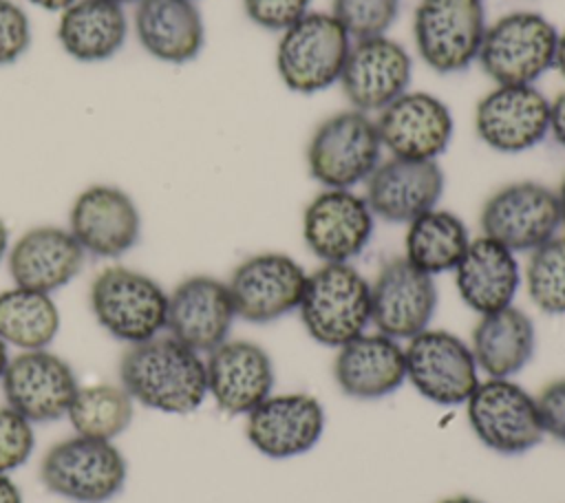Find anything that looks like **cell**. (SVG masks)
<instances>
[{
  "instance_id": "cell-22",
  "label": "cell",
  "mask_w": 565,
  "mask_h": 503,
  "mask_svg": "<svg viewBox=\"0 0 565 503\" xmlns=\"http://www.w3.org/2000/svg\"><path fill=\"white\" fill-rule=\"evenodd\" d=\"M207 395L225 415H247L265 402L276 382L269 353L252 340H225L205 360Z\"/></svg>"
},
{
  "instance_id": "cell-42",
  "label": "cell",
  "mask_w": 565,
  "mask_h": 503,
  "mask_svg": "<svg viewBox=\"0 0 565 503\" xmlns=\"http://www.w3.org/2000/svg\"><path fill=\"white\" fill-rule=\"evenodd\" d=\"M29 2L44 9V11H64L75 0H29Z\"/></svg>"
},
{
  "instance_id": "cell-45",
  "label": "cell",
  "mask_w": 565,
  "mask_h": 503,
  "mask_svg": "<svg viewBox=\"0 0 565 503\" xmlns=\"http://www.w3.org/2000/svg\"><path fill=\"white\" fill-rule=\"evenodd\" d=\"M7 364H9V351H7V342L0 338V379H2Z\"/></svg>"
},
{
  "instance_id": "cell-38",
  "label": "cell",
  "mask_w": 565,
  "mask_h": 503,
  "mask_svg": "<svg viewBox=\"0 0 565 503\" xmlns=\"http://www.w3.org/2000/svg\"><path fill=\"white\" fill-rule=\"evenodd\" d=\"M536 404L545 435L565 443V377L545 384Z\"/></svg>"
},
{
  "instance_id": "cell-11",
  "label": "cell",
  "mask_w": 565,
  "mask_h": 503,
  "mask_svg": "<svg viewBox=\"0 0 565 503\" xmlns=\"http://www.w3.org/2000/svg\"><path fill=\"white\" fill-rule=\"evenodd\" d=\"M307 276L305 267L282 252L247 256L225 280L236 318L252 324H269L298 311Z\"/></svg>"
},
{
  "instance_id": "cell-19",
  "label": "cell",
  "mask_w": 565,
  "mask_h": 503,
  "mask_svg": "<svg viewBox=\"0 0 565 503\" xmlns=\"http://www.w3.org/2000/svg\"><path fill=\"white\" fill-rule=\"evenodd\" d=\"M437 309L433 276L404 256L388 258L371 282V322L393 340H411L426 331Z\"/></svg>"
},
{
  "instance_id": "cell-25",
  "label": "cell",
  "mask_w": 565,
  "mask_h": 503,
  "mask_svg": "<svg viewBox=\"0 0 565 503\" xmlns=\"http://www.w3.org/2000/svg\"><path fill=\"white\" fill-rule=\"evenodd\" d=\"M333 379L351 399L373 402L388 397L406 382L404 346L380 331L362 333L338 349Z\"/></svg>"
},
{
  "instance_id": "cell-8",
  "label": "cell",
  "mask_w": 565,
  "mask_h": 503,
  "mask_svg": "<svg viewBox=\"0 0 565 503\" xmlns=\"http://www.w3.org/2000/svg\"><path fill=\"white\" fill-rule=\"evenodd\" d=\"M466 417L475 437L497 454H523L545 437L536 397L510 377L479 382L466 399Z\"/></svg>"
},
{
  "instance_id": "cell-3",
  "label": "cell",
  "mask_w": 565,
  "mask_h": 503,
  "mask_svg": "<svg viewBox=\"0 0 565 503\" xmlns=\"http://www.w3.org/2000/svg\"><path fill=\"white\" fill-rule=\"evenodd\" d=\"M88 304L97 324L124 344L146 342L166 329L168 293L139 269L104 267L90 282Z\"/></svg>"
},
{
  "instance_id": "cell-6",
  "label": "cell",
  "mask_w": 565,
  "mask_h": 503,
  "mask_svg": "<svg viewBox=\"0 0 565 503\" xmlns=\"http://www.w3.org/2000/svg\"><path fill=\"white\" fill-rule=\"evenodd\" d=\"M126 477L121 450L113 441L84 435L53 443L40 461L42 485L73 503H106L124 490Z\"/></svg>"
},
{
  "instance_id": "cell-26",
  "label": "cell",
  "mask_w": 565,
  "mask_h": 503,
  "mask_svg": "<svg viewBox=\"0 0 565 503\" xmlns=\"http://www.w3.org/2000/svg\"><path fill=\"white\" fill-rule=\"evenodd\" d=\"M132 29L139 46L163 64H188L205 44V24L194 0H139Z\"/></svg>"
},
{
  "instance_id": "cell-29",
  "label": "cell",
  "mask_w": 565,
  "mask_h": 503,
  "mask_svg": "<svg viewBox=\"0 0 565 503\" xmlns=\"http://www.w3.org/2000/svg\"><path fill=\"white\" fill-rule=\"evenodd\" d=\"M470 351L488 377H514L534 357V322L514 304L486 313L472 329Z\"/></svg>"
},
{
  "instance_id": "cell-7",
  "label": "cell",
  "mask_w": 565,
  "mask_h": 503,
  "mask_svg": "<svg viewBox=\"0 0 565 503\" xmlns=\"http://www.w3.org/2000/svg\"><path fill=\"white\" fill-rule=\"evenodd\" d=\"M351 42L347 29L331 13H305L278 38L276 71L280 82L300 95L331 88L340 82Z\"/></svg>"
},
{
  "instance_id": "cell-16",
  "label": "cell",
  "mask_w": 565,
  "mask_h": 503,
  "mask_svg": "<svg viewBox=\"0 0 565 503\" xmlns=\"http://www.w3.org/2000/svg\"><path fill=\"white\" fill-rule=\"evenodd\" d=\"M68 229L95 258H119L141 238V214L132 196L110 183L84 188L71 203Z\"/></svg>"
},
{
  "instance_id": "cell-27",
  "label": "cell",
  "mask_w": 565,
  "mask_h": 503,
  "mask_svg": "<svg viewBox=\"0 0 565 503\" xmlns=\"http://www.w3.org/2000/svg\"><path fill=\"white\" fill-rule=\"evenodd\" d=\"M452 271L459 298L479 315L510 307L521 287L514 252L483 234L470 240Z\"/></svg>"
},
{
  "instance_id": "cell-41",
  "label": "cell",
  "mask_w": 565,
  "mask_h": 503,
  "mask_svg": "<svg viewBox=\"0 0 565 503\" xmlns=\"http://www.w3.org/2000/svg\"><path fill=\"white\" fill-rule=\"evenodd\" d=\"M554 68L563 75L565 79V29L558 31V40H556V55H554Z\"/></svg>"
},
{
  "instance_id": "cell-32",
  "label": "cell",
  "mask_w": 565,
  "mask_h": 503,
  "mask_svg": "<svg viewBox=\"0 0 565 503\" xmlns=\"http://www.w3.org/2000/svg\"><path fill=\"white\" fill-rule=\"evenodd\" d=\"M135 399L121 384L79 386L66 413L75 435L113 441L132 421Z\"/></svg>"
},
{
  "instance_id": "cell-24",
  "label": "cell",
  "mask_w": 565,
  "mask_h": 503,
  "mask_svg": "<svg viewBox=\"0 0 565 503\" xmlns=\"http://www.w3.org/2000/svg\"><path fill=\"white\" fill-rule=\"evenodd\" d=\"M86 252L68 227L38 225L9 247L7 267L13 285L53 293L66 287L84 267Z\"/></svg>"
},
{
  "instance_id": "cell-13",
  "label": "cell",
  "mask_w": 565,
  "mask_h": 503,
  "mask_svg": "<svg viewBox=\"0 0 565 503\" xmlns=\"http://www.w3.org/2000/svg\"><path fill=\"white\" fill-rule=\"evenodd\" d=\"M375 227L366 199L353 190L324 188L302 212V238L322 263H351L358 258Z\"/></svg>"
},
{
  "instance_id": "cell-14",
  "label": "cell",
  "mask_w": 565,
  "mask_h": 503,
  "mask_svg": "<svg viewBox=\"0 0 565 503\" xmlns=\"http://www.w3.org/2000/svg\"><path fill=\"white\" fill-rule=\"evenodd\" d=\"M475 132L503 154L532 150L550 135V99L534 84H494L475 106Z\"/></svg>"
},
{
  "instance_id": "cell-5",
  "label": "cell",
  "mask_w": 565,
  "mask_h": 503,
  "mask_svg": "<svg viewBox=\"0 0 565 503\" xmlns=\"http://www.w3.org/2000/svg\"><path fill=\"white\" fill-rule=\"evenodd\" d=\"M382 141L369 113L347 108L322 119L307 143L309 174L322 188L353 190L382 161Z\"/></svg>"
},
{
  "instance_id": "cell-12",
  "label": "cell",
  "mask_w": 565,
  "mask_h": 503,
  "mask_svg": "<svg viewBox=\"0 0 565 503\" xmlns=\"http://www.w3.org/2000/svg\"><path fill=\"white\" fill-rule=\"evenodd\" d=\"M404 355L406 379L433 404H466L479 384L470 344L450 331L428 327L408 340Z\"/></svg>"
},
{
  "instance_id": "cell-46",
  "label": "cell",
  "mask_w": 565,
  "mask_h": 503,
  "mask_svg": "<svg viewBox=\"0 0 565 503\" xmlns=\"http://www.w3.org/2000/svg\"><path fill=\"white\" fill-rule=\"evenodd\" d=\"M439 503H483V501H479V499H475V496L459 494V496H448V499H444V501H439Z\"/></svg>"
},
{
  "instance_id": "cell-33",
  "label": "cell",
  "mask_w": 565,
  "mask_h": 503,
  "mask_svg": "<svg viewBox=\"0 0 565 503\" xmlns=\"http://www.w3.org/2000/svg\"><path fill=\"white\" fill-rule=\"evenodd\" d=\"M523 280L539 311L565 315V234H556L530 252Z\"/></svg>"
},
{
  "instance_id": "cell-37",
  "label": "cell",
  "mask_w": 565,
  "mask_h": 503,
  "mask_svg": "<svg viewBox=\"0 0 565 503\" xmlns=\"http://www.w3.org/2000/svg\"><path fill=\"white\" fill-rule=\"evenodd\" d=\"M311 0H243L245 15L260 29L282 33L305 13Z\"/></svg>"
},
{
  "instance_id": "cell-40",
  "label": "cell",
  "mask_w": 565,
  "mask_h": 503,
  "mask_svg": "<svg viewBox=\"0 0 565 503\" xmlns=\"http://www.w3.org/2000/svg\"><path fill=\"white\" fill-rule=\"evenodd\" d=\"M0 503H22V492L9 474L0 472Z\"/></svg>"
},
{
  "instance_id": "cell-39",
  "label": "cell",
  "mask_w": 565,
  "mask_h": 503,
  "mask_svg": "<svg viewBox=\"0 0 565 503\" xmlns=\"http://www.w3.org/2000/svg\"><path fill=\"white\" fill-rule=\"evenodd\" d=\"M550 135L561 148H565V90L550 99Z\"/></svg>"
},
{
  "instance_id": "cell-31",
  "label": "cell",
  "mask_w": 565,
  "mask_h": 503,
  "mask_svg": "<svg viewBox=\"0 0 565 503\" xmlns=\"http://www.w3.org/2000/svg\"><path fill=\"white\" fill-rule=\"evenodd\" d=\"M60 309L51 293L9 287L0 291V338L20 351L46 349L60 331Z\"/></svg>"
},
{
  "instance_id": "cell-23",
  "label": "cell",
  "mask_w": 565,
  "mask_h": 503,
  "mask_svg": "<svg viewBox=\"0 0 565 503\" xmlns=\"http://www.w3.org/2000/svg\"><path fill=\"white\" fill-rule=\"evenodd\" d=\"M446 176L437 161L397 159L380 161L364 183V199L375 218L386 223H411L437 207Z\"/></svg>"
},
{
  "instance_id": "cell-44",
  "label": "cell",
  "mask_w": 565,
  "mask_h": 503,
  "mask_svg": "<svg viewBox=\"0 0 565 503\" xmlns=\"http://www.w3.org/2000/svg\"><path fill=\"white\" fill-rule=\"evenodd\" d=\"M556 199H558V212H561V229L565 234V176L556 190Z\"/></svg>"
},
{
  "instance_id": "cell-10",
  "label": "cell",
  "mask_w": 565,
  "mask_h": 503,
  "mask_svg": "<svg viewBox=\"0 0 565 503\" xmlns=\"http://www.w3.org/2000/svg\"><path fill=\"white\" fill-rule=\"evenodd\" d=\"M483 236L510 252H532L561 229L556 190L539 181H514L492 192L481 207Z\"/></svg>"
},
{
  "instance_id": "cell-30",
  "label": "cell",
  "mask_w": 565,
  "mask_h": 503,
  "mask_svg": "<svg viewBox=\"0 0 565 503\" xmlns=\"http://www.w3.org/2000/svg\"><path fill=\"white\" fill-rule=\"evenodd\" d=\"M466 223L450 210L433 207L413 218L404 236V258L428 276L452 271L470 245Z\"/></svg>"
},
{
  "instance_id": "cell-20",
  "label": "cell",
  "mask_w": 565,
  "mask_h": 503,
  "mask_svg": "<svg viewBox=\"0 0 565 503\" xmlns=\"http://www.w3.org/2000/svg\"><path fill=\"white\" fill-rule=\"evenodd\" d=\"M234 320L236 309L225 280L194 274L168 293L166 331L196 353H210L223 344Z\"/></svg>"
},
{
  "instance_id": "cell-21",
  "label": "cell",
  "mask_w": 565,
  "mask_h": 503,
  "mask_svg": "<svg viewBox=\"0 0 565 503\" xmlns=\"http://www.w3.org/2000/svg\"><path fill=\"white\" fill-rule=\"evenodd\" d=\"M245 417L247 441L269 459H291L313 450L327 426L322 404L309 393L269 395Z\"/></svg>"
},
{
  "instance_id": "cell-43",
  "label": "cell",
  "mask_w": 565,
  "mask_h": 503,
  "mask_svg": "<svg viewBox=\"0 0 565 503\" xmlns=\"http://www.w3.org/2000/svg\"><path fill=\"white\" fill-rule=\"evenodd\" d=\"M9 247H11V243H9V227H7V223L0 218V263L7 258Z\"/></svg>"
},
{
  "instance_id": "cell-34",
  "label": "cell",
  "mask_w": 565,
  "mask_h": 503,
  "mask_svg": "<svg viewBox=\"0 0 565 503\" xmlns=\"http://www.w3.org/2000/svg\"><path fill=\"white\" fill-rule=\"evenodd\" d=\"M331 15L351 40L386 35L399 13V0H333Z\"/></svg>"
},
{
  "instance_id": "cell-36",
  "label": "cell",
  "mask_w": 565,
  "mask_h": 503,
  "mask_svg": "<svg viewBox=\"0 0 565 503\" xmlns=\"http://www.w3.org/2000/svg\"><path fill=\"white\" fill-rule=\"evenodd\" d=\"M31 20L15 0H0V66L15 64L31 46Z\"/></svg>"
},
{
  "instance_id": "cell-2",
  "label": "cell",
  "mask_w": 565,
  "mask_h": 503,
  "mask_svg": "<svg viewBox=\"0 0 565 503\" xmlns=\"http://www.w3.org/2000/svg\"><path fill=\"white\" fill-rule=\"evenodd\" d=\"M298 313L311 340L340 349L371 322V282L351 263H322L307 276Z\"/></svg>"
},
{
  "instance_id": "cell-28",
  "label": "cell",
  "mask_w": 565,
  "mask_h": 503,
  "mask_svg": "<svg viewBox=\"0 0 565 503\" xmlns=\"http://www.w3.org/2000/svg\"><path fill=\"white\" fill-rule=\"evenodd\" d=\"M55 35L68 57L84 64L106 62L124 49L128 18L113 0H75L60 11Z\"/></svg>"
},
{
  "instance_id": "cell-15",
  "label": "cell",
  "mask_w": 565,
  "mask_h": 503,
  "mask_svg": "<svg viewBox=\"0 0 565 503\" xmlns=\"http://www.w3.org/2000/svg\"><path fill=\"white\" fill-rule=\"evenodd\" d=\"M375 126L391 157L417 161H437L455 132L448 104L433 93L411 88L377 113Z\"/></svg>"
},
{
  "instance_id": "cell-17",
  "label": "cell",
  "mask_w": 565,
  "mask_h": 503,
  "mask_svg": "<svg viewBox=\"0 0 565 503\" xmlns=\"http://www.w3.org/2000/svg\"><path fill=\"white\" fill-rule=\"evenodd\" d=\"M411 77V53L388 35H373L351 42L338 84L351 108L371 115L404 95Z\"/></svg>"
},
{
  "instance_id": "cell-1",
  "label": "cell",
  "mask_w": 565,
  "mask_h": 503,
  "mask_svg": "<svg viewBox=\"0 0 565 503\" xmlns=\"http://www.w3.org/2000/svg\"><path fill=\"white\" fill-rule=\"evenodd\" d=\"M119 384L150 410L190 415L207 397L205 360L172 335H154L128 344L119 360Z\"/></svg>"
},
{
  "instance_id": "cell-4",
  "label": "cell",
  "mask_w": 565,
  "mask_h": 503,
  "mask_svg": "<svg viewBox=\"0 0 565 503\" xmlns=\"http://www.w3.org/2000/svg\"><path fill=\"white\" fill-rule=\"evenodd\" d=\"M556 40L543 13L510 11L486 26L477 62L497 86H530L554 68Z\"/></svg>"
},
{
  "instance_id": "cell-47",
  "label": "cell",
  "mask_w": 565,
  "mask_h": 503,
  "mask_svg": "<svg viewBox=\"0 0 565 503\" xmlns=\"http://www.w3.org/2000/svg\"><path fill=\"white\" fill-rule=\"evenodd\" d=\"M113 2H117V4L124 7V4H128V2H139V0H113Z\"/></svg>"
},
{
  "instance_id": "cell-9",
  "label": "cell",
  "mask_w": 565,
  "mask_h": 503,
  "mask_svg": "<svg viewBox=\"0 0 565 503\" xmlns=\"http://www.w3.org/2000/svg\"><path fill=\"white\" fill-rule=\"evenodd\" d=\"M486 26L483 0H419L413 42L430 71L452 75L477 62Z\"/></svg>"
},
{
  "instance_id": "cell-35",
  "label": "cell",
  "mask_w": 565,
  "mask_h": 503,
  "mask_svg": "<svg viewBox=\"0 0 565 503\" xmlns=\"http://www.w3.org/2000/svg\"><path fill=\"white\" fill-rule=\"evenodd\" d=\"M35 450L33 421L13 410L0 406V472L9 474L22 468Z\"/></svg>"
},
{
  "instance_id": "cell-18",
  "label": "cell",
  "mask_w": 565,
  "mask_h": 503,
  "mask_svg": "<svg viewBox=\"0 0 565 503\" xmlns=\"http://www.w3.org/2000/svg\"><path fill=\"white\" fill-rule=\"evenodd\" d=\"M0 382L7 406L35 424L64 417L79 388L71 364L49 349L9 357Z\"/></svg>"
}]
</instances>
